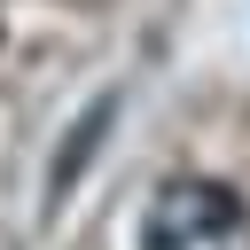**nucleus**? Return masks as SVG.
<instances>
[{
  "label": "nucleus",
  "instance_id": "1",
  "mask_svg": "<svg viewBox=\"0 0 250 250\" xmlns=\"http://www.w3.org/2000/svg\"><path fill=\"white\" fill-rule=\"evenodd\" d=\"M141 250H250V203L219 180H164L141 211Z\"/></svg>",
  "mask_w": 250,
  "mask_h": 250
}]
</instances>
